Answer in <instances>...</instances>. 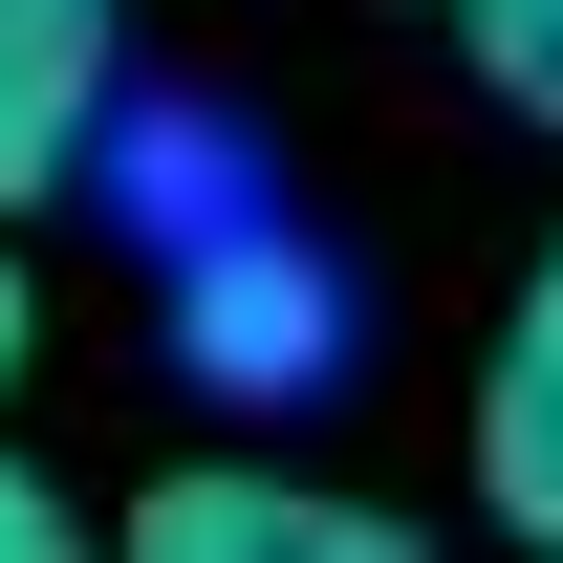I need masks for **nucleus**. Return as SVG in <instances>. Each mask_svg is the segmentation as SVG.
<instances>
[{"mask_svg": "<svg viewBox=\"0 0 563 563\" xmlns=\"http://www.w3.org/2000/svg\"><path fill=\"white\" fill-rule=\"evenodd\" d=\"M131 542L152 563H390V520L325 498V477H261V455H196V477L131 498Z\"/></svg>", "mask_w": 563, "mask_h": 563, "instance_id": "nucleus-3", "label": "nucleus"}, {"mask_svg": "<svg viewBox=\"0 0 563 563\" xmlns=\"http://www.w3.org/2000/svg\"><path fill=\"white\" fill-rule=\"evenodd\" d=\"M22 347H44V303H22V261H0V390H22Z\"/></svg>", "mask_w": 563, "mask_h": 563, "instance_id": "nucleus-7", "label": "nucleus"}, {"mask_svg": "<svg viewBox=\"0 0 563 563\" xmlns=\"http://www.w3.org/2000/svg\"><path fill=\"white\" fill-rule=\"evenodd\" d=\"M174 368H196L217 412H303L325 368H347V261H303V239H261V217H217V239H174Z\"/></svg>", "mask_w": 563, "mask_h": 563, "instance_id": "nucleus-1", "label": "nucleus"}, {"mask_svg": "<svg viewBox=\"0 0 563 563\" xmlns=\"http://www.w3.org/2000/svg\"><path fill=\"white\" fill-rule=\"evenodd\" d=\"M109 109H131V44H109V0H0V217L109 174Z\"/></svg>", "mask_w": 563, "mask_h": 563, "instance_id": "nucleus-2", "label": "nucleus"}, {"mask_svg": "<svg viewBox=\"0 0 563 563\" xmlns=\"http://www.w3.org/2000/svg\"><path fill=\"white\" fill-rule=\"evenodd\" d=\"M477 498L520 542H563V239L520 282V325H498V390H477Z\"/></svg>", "mask_w": 563, "mask_h": 563, "instance_id": "nucleus-4", "label": "nucleus"}, {"mask_svg": "<svg viewBox=\"0 0 563 563\" xmlns=\"http://www.w3.org/2000/svg\"><path fill=\"white\" fill-rule=\"evenodd\" d=\"M44 542H66V498H44L22 455H0V563H44Z\"/></svg>", "mask_w": 563, "mask_h": 563, "instance_id": "nucleus-6", "label": "nucleus"}, {"mask_svg": "<svg viewBox=\"0 0 563 563\" xmlns=\"http://www.w3.org/2000/svg\"><path fill=\"white\" fill-rule=\"evenodd\" d=\"M477 22V87L520 109V131H563V0H455Z\"/></svg>", "mask_w": 563, "mask_h": 563, "instance_id": "nucleus-5", "label": "nucleus"}]
</instances>
